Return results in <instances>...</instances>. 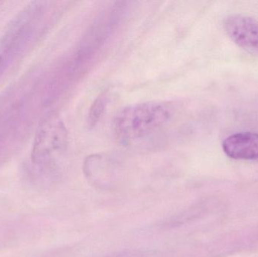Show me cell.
Instances as JSON below:
<instances>
[{
  "label": "cell",
  "mask_w": 258,
  "mask_h": 257,
  "mask_svg": "<svg viewBox=\"0 0 258 257\" xmlns=\"http://www.w3.org/2000/svg\"><path fill=\"white\" fill-rule=\"evenodd\" d=\"M224 29L238 46L248 52L258 53V20L233 14L224 20Z\"/></svg>",
  "instance_id": "5b68a950"
},
{
  "label": "cell",
  "mask_w": 258,
  "mask_h": 257,
  "mask_svg": "<svg viewBox=\"0 0 258 257\" xmlns=\"http://www.w3.org/2000/svg\"><path fill=\"white\" fill-rule=\"evenodd\" d=\"M171 103L152 101L132 104L119 111L114 120V131L119 143L129 145L159 132L174 118Z\"/></svg>",
  "instance_id": "6da1fadb"
},
{
  "label": "cell",
  "mask_w": 258,
  "mask_h": 257,
  "mask_svg": "<svg viewBox=\"0 0 258 257\" xmlns=\"http://www.w3.org/2000/svg\"><path fill=\"white\" fill-rule=\"evenodd\" d=\"M47 10L43 2L30 3L13 18L0 36V78L39 36Z\"/></svg>",
  "instance_id": "7a4b0ae2"
},
{
  "label": "cell",
  "mask_w": 258,
  "mask_h": 257,
  "mask_svg": "<svg viewBox=\"0 0 258 257\" xmlns=\"http://www.w3.org/2000/svg\"><path fill=\"white\" fill-rule=\"evenodd\" d=\"M116 3V5L99 15L83 37L72 61L77 70L81 69L86 63L92 60L113 34L123 9L122 5Z\"/></svg>",
  "instance_id": "277c9868"
},
{
  "label": "cell",
  "mask_w": 258,
  "mask_h": 257,
  "mask_svg": "<svg viewBox=\"0 0 258 257\" xmlns=\"http://www.w3.org/2000/svg\"><path fill=\"white\" fill-rule=\"evenodd\" d=\"M224 153L233 159H258V134L241 132L227 137L222 143Z\"/></svg>",
  "instance_id": "8992f818"
},
{
  "label": "cell",
  "mask_w": 258,
  "mask_h": 257,
  "mask_svg": "<svg viewBox=\"0 0 258 257\" xmlns=\"http://www.w3.org/2000/svg\"><path fill=\"white\" fill-rule=\"evenodd\" d=\"M110 101V95L107 92H103L97 97L88 113L87 125L89 128H92L98 125L104 116Z\"/></svg>",
  "instance_id": "52a82bcc"
},
{
  "label": "cell",
  "mask_w": 258,
  "mask_h": 257,
  "mask_svg": "<svg viewBox=\"0 0 258 257\" xmlns=\"http://www.w3.org/2000/svg\"><path fill=\"white\" fill-rule=\"evenodd\" d=\"M68 132L63 121L57 115L47 116L39 125L32 149V161L48 164L66 151Z\"/></svg>",
  "instance_id": "3957f363"
}]
</instances>
